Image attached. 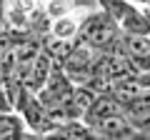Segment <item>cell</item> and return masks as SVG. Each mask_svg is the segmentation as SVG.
<instances>
[{"label":"cell","mask_w":150,"mask_h":140,"mask_svg":"<svg viewBox=\"0 0 150 140\" xmlns=\"http://www.w3.org/2000/svg\"><path fill=\"white\" fill-rule=\"evenodd\" d=\"M118 30H120L118 23L112 20L108 13H95V15L85 18V23L80 25L83 40H88L93 48H108V45H112Z\"/></svg>","instance_id":"6da1fadb"},{"label":"cell","mask_w":150,"mask_h":140,"mask_svg":"<svg viewBox=\"0 0 150 140\" xmlns=\"http://www.w3.org/2000/svg\"><path fill=\"white\" fill-rule=\"evenodd\" d=\"M93 130H95V135H103V138H133L135 128L130 125L128 115L125 113H115V115H108V118H103L100 123L93 125Z\"/></svg>","instance_id":"7a4b0ae2"},{"label":"cell","mask_w":150,"mask_h":140,"mask_svg":"<svg viewBox=\"0 0 150 140\" xmlns=\"http://www.w3.org/2000/svg\"><path fill=\"white\" fill-rule=\"evenodd\" d=\"M78 33H80V25H78V20H75L73 15L58 18L55 25H53V35L55 38H63V40H73Z\"/></svg>","instance_id":"3957f363"},{"label":"cell","mask_w":150,"mask_h":140,"mask_svg":"<svg viewBox=\"0 0 150 140\" xmlns=\"http://www.w3.org/2000/svg\"><path fill=\"white\" fill-rule=\"evenodd\" d=\"M20 130H25V123L15 118H8V115H0V140L5 138H15Z\"/></svg>","instance_id":"277c9868"},{"label":"cell","mask_w":150,"mask_h":140,"mask_svg":"<svg viewBox=\"0 0 150 140\" xmlns=\"http://www.w3.org/2000/svg\"><path fill=\"white\" fill-rule=\"evenodd\" d=\"M140 10H143V15H145V23H148V28H150V5L140 8Z\"/></svg>","instance_id":"5b68a950"},{"label":"cell","mask_w":150,"mask_h":140,"mask_svg":"<svg viewBox=\"0 0 150 140\" xmlns=\"http://www.w3.org/2000/svg\"><path fill=\"white\" fill-rule=\"evenodd\" d=\"M130 3H135L138 8H145V5H150V0H130Z\"/></svg>","instance_id":"8992f818"}]
</instances>
